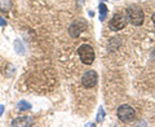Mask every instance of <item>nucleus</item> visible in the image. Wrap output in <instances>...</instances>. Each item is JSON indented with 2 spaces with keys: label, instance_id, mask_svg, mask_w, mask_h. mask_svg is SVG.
<instances>
[{
  "label": "nucleus",
  "instance_id": "obj_9",
  "mask_svg": "<svg viewBox=\"0 0 155 127\" xmlns=\"http://www.w3.org/2000/svg\"><path fill=\"white\" fill-rule=\"evenodd\" d=\"M98 12H100V21L104 22L106 19V16H107V7L104 3H101L98 5Z\"/></svg>",
  "mask_w": 155,
  "mask_h": 127
},
{
  "label": "nucleus",
  "instance_id": "obj_13",
  "mask_svg": "<svg viewBox=\"0 0 155 127\" xmlns=\"http://www.w3.org/2000/svg\"><path fill=\"white\" fill-rule=\"evenodd\" d=\"M5 25H7V21L2 16H0V26H5Z\"/></svg>",
  "mask_w": 155,
  "mask_h": 127
},
{
  "label": "nucleus",
  "instance_id": "obj_6",
  "mask_svg": "<svg viewBox=\"0 0 155 127\" xmlns=\"http://www.w3.org/2000/svg\"><path fill=\"white\" fill-rule=\"evenodd\" d=\"M97 82H98V74L94 70L85 71L83 77H81V84L85 88H93V87L97 86Z\"/></svg>",
  "mask_w": 155,
  "mask_h": 127
},
{
  "label": "nucleus",
  "instance_id": "obj_15",
  "mask_svg": "<svg viewBox=\"0 0 155 127\" xmlns=\"http://www.w3.org/2000/svg\"><path fill=\"white\" fill-rule=\"evenodd\" d=\"M151 19H153V23H154V26H155V13L153 14V17H151Z\"/></svg>",
  "mask_w": 155,
  "mask_h": 127
},
{
  "label": "nucleus",
  "instance_id": "obj_12",
  "mask_svg": "<svg viewBox=\"0 0 155 127\" xmlns=\"http://www.w3.org/2000/svg\"><path fill=\"white\" fill-rule=\"evenodd\" d=\"M104 119H105V110H104V106H100L98 114H97V122L101 123V122H104Z\"/></svg>",
  "mask_w": 155,
  "mask_h": 127
},
{
  "label": "nucleus",
  "instance_id": "obj_1",
  "mask_svg": "<svg viewBox=\"0 0 155 127\" xmlns=\"http://www.w3.org/2000/svg\"><path fill=\"white\" fill-rule=\"evenodd\" d=\"M125 13H127V18L128 21L134 26H141L143 23L145 19V14L143 11L141 9V7L138 5H130L125 9Z\"/></svg>",
  "mask_w": 155,
  "mask_h": 127
},
{
  "label": "nucleus",
  "instance_id": "obj_7",
  "mask_svg": "<svg viewBox=\"0 0 155 127\" xmlns=\"http://www.w3.org/2000/svg\"><path fill=\"white\" fill-rule=\"evenodd\" d=\"M34 125V119L31 117H19V118H16L12 121L11 126H16V127H30Z\"/></svg>",
  "mask_w": 155,
  "mask_h": 127
},
{
  "label": "nucleus",
  "instance_id": "obj_4",
  "mask_svg": "<svg viewBox=\"0 0 155 127\" xmlns=\"http://www.w3.org/2000/svg\"><path fill=\"white\" fill-rule=\"evenodd\" d=\"M118 117L119 119L122 122H125V123H128V122H132L134 118H136V112L132 106H129L127 104L124 105H120L118 108Z\"/></svg>",
  "mask_w": 155,
  "mask_h": 127
},
{
  "label": "nucleus",
  "instance_id": "obj_10",
  "mask_svg": "<svg viewBox=\"0 0 155 127\" xmlns=\"http://www.w3.org/2000/svg\"><path fill=\"white\" fill-rule=\"evenodd\" d=\"M17 108L18 110H21V112H25V110H30L31 109V104L30 102H27V101H19L18 104H17Z\"/></svg>",
  "mask_w": 155,
  "mask_h": 127
},
{
  "label": "nucleus",
  "instance_id": "obj_8",
  "mask_svg": "<svg viewBox=\"0 0 155 127\" xmlns=\"http://www.w3.org/2000/svg\"><path fill=\"white\" fill-rule=\"evenodd\" d=\"M13 7L12 0H0V11L2 12H9Z\"/></svg>",
  "mask_w": 155,
  "mask_h": 127
},
{
  "label": "nucleus",
  "instance_id": "obj_3",
  "mask_svg": "<svg viewBox=\"0 0 155 127\" xmlns=\"http://www.w3.org/2000/svg\"><path fill=\"white\" fill-rule=\"evenodd\" d=\"M88 29V22L84 18H78L70 25L69 27V34L72 38H78L81 33H84Z\"/></svg>",
  "mask_w": 155,
  "mask_h": 127
},
{
  "label": "nucleus",
  "instance_id": "obj_11",
  "mask_svg": "<svg viewBox=\"0 0 155 127\" xmlns=\"http://www.w3.org/2000/svg\"><path fill=\"white\" fill-rule=\"evenodd\" d=\"M14 50H16V52L18 53V55H23V53H25V47H23L21 40L14 42Z\"/></svg>",
  "mask_w": 155,
  "mask_h": 127
},
{
  "label": "nucleus",
  "instance_id": "obj_14",
  "mask_svg": "<svg viewBox=\"0 0 155 127\" xmlns=\"http://www.w3.org/2000/svg\"><path fill=\"white\" fill-rule=\"evenodd\" d=\"M3 113H4V105H0V117L3 115Z\"/></svg>",
  "mask_w": 155,
  "mask_h": 127
},
{
  "label": "nucleus",
  "instance_id": "obj_16",
  "mask_svg": "<svg viewBox=\"0 0 155 127\" xmlns=\"http://www.w3.org/2000/svg\"><path fill=\"white\" fill-rule=\"evenodd\" d=\"M101 2H107V0H101Z\"/></svg>",
  "mask_w": 155,
  "mask_h": 127
},
{
  "label": "nucleus",
  "instance_id": "obj_2",
  "mask_svg": "<svg viewBox=\"0 0 155 127\" xmlns=\"http://www.w3.org/2000/svg\"><path fill=\"white\" fill-rule=\"evenodd\" d=\"M78 55L80 61L85 65H92L94 61V51L89 44H81L78 48Z\"/></svg>",
  "mask_w": 155,
  "mask_h": 127
},
{
  "label": "nucleus",
  "instance_id": "obj_5",
  "mask_svg": "<svg viewBox=\"0 0 155 127\" xmlns=\"http://www.w3.org/2000/svg\"><path fill=\"white\" fill-rule=\"evenodd\" d=\"M128 23V18L124 14H115V16L110 19L109 22V27L111 31H119L127 26Z\"/></svg>",
  "mask_w": 155,
  "mask_h": 127
}]
</instances>
